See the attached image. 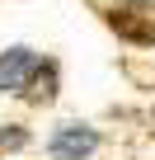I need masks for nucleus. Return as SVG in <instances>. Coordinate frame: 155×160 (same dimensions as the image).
<instances>
[{
	"instance_id": "obj_4",
	"label": "nucleus",
	"mask_w": 155,
	"mask_h": 160,
	"mask_svg": "<svg viewBox=\"0 0 155 160\" xmlns=\"http://www.w3.org/2000/svg\"><path fill=\"white\" fill-rule=\"evenodd\" d=\"M33 108H42V104H52L56 99V61H38V71L28 75V85L19 90Z\"/></svg>"
},
{
	"instance_id": "obj_3",
	"label": "nucleus",
	"mask_w": 155,
	"mask_h": 160,
	"mask_svg": "<svg viewBox=\"0 0 155 160\" xmlns=\"http://www.w3.org/2000/svg\"><path fill=\"white\" fill-rule=\"evenodd\" d=\"M108 28L118 33V38H127V42H136V47H155V19L150 14H141V10H113L108 14Z\"/></svg>"
},
{
	"instance_id": "obj_6",
	"label": "nucleus",
	"mask_w": 155,
	"mask_h": 160,
	"mask_svg": "<svg viewBox=\"0 0 155 160\" xmlns=\"http://www.w3.org/2000/svg\"><path fill=\"white\" fill-rule=\"evenodd\" d=\"M150 118H155V113H150Z\"/></svg>"
},
{
	"instance_id": "obj_5",
	"label": "nucleus",
	"mask_w": 155,
	"mask_h": 160,
	"mask_svg": "<svg viewBox=\"0 0 155 160\" xmlns=\"http://www.w3.org/2000/svg\"><path fill=\"white\" fill-rule=\"evenodd\" d=\"M28 146V132L19 122H0V151H24Z\"/></svg>"
},
{
	"instance_id": "obj_1",
	"label": "nucleus",
	"mask_w": 155,
	"mask_h": 160,
	"mask_svg": "<svg viewBox=\"0 0 155 160\" xmlns=\"http://www.w3.org/2000/svg\"><path fill=\"white\" fill-rule=\"evenodd\" d=\"M47 151H52V160H90V155L99 151V132L85 127V122H61V127L52 132Z\"/></svg>"
},
{
	"instance_id": "obj_2",
	"label": "nucleus",
	"mask_w": 155,
	"mask_h": 160,
	"mask_svg": "<svg viewBox=\"0 0 155 160\" xmlns=\"http://www.w3.org/2000/svg\"><path fill=\"white\" fill-rule=\"evenodd\" d=\"M38 71V57L28 47H10V52H0V94H19L28 85V75Z\"/></svg>"
}]
</instances>
